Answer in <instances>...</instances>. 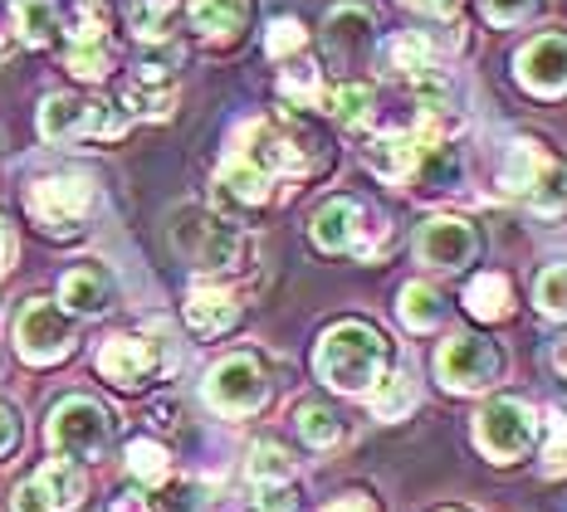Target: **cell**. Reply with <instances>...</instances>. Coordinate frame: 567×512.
Here are the masks:
<instances>
[{"label": "cell", "instance_id": "cell-27", "mask_svg": "<svg viewBox=\"0 0 567 512\" xmlns=\"http://www.w3.org/2000/svg\"><path fill=\"white\" fill-rule=\"evenodd\" d=\"M411 405H416V386H411V376H386V380H377V390H372L377 420H406Z\"/></svg>", "mask_w": 567, "mask_h": 512}, {"label": "cell", "instance_id": "cell-12", "mask_svg": "<svg viewBox=\"0 0 567 512\" xmlns=\"http://www.w3.org/2000/svg\"><path fill=\"white\" fill-rule=\"evenodd\" d=\"M518 83L534 88L538 98L567 93V34H538L528 50H518Z\"/></svg>", "mask_w": 567, "mask_h": 512}, {"label": "cell", "instance_id": "cell-32", "mask_svg": "<svg viewBox=\"0 0 567 512\" xmlns=\"http://www.w3.org/2000/svg\"><path fill=\"white\" fill-rule=\"evenodd\" d=\"M534 297H538V307H543L548 317H567V264L543 269Z\"/></svg>", "mask_w": 567, "mask_h": 512}, {"label": "cell", "instance_id": "cell-23", "mask_svg": "<svg viewBox=\"0 0 567 512\" xmlns=\"http://www.w3.org/2000/svg\"><path fill=\"white\" fill-rule=\"evenodd\" d=\"M465 303H470V313L475 317H484V323H504V317L514 313V289H509L504 273H484V279L470 283Z\"/></svg>", "mask_w": 567, "mask_h": 512}, {"label": "cell", "instance_id": "cell-4", "mask_svg": "<svg viewBox=\"0 0 567 512\" xmlns=\"http://www.w3.org/2000/svg\"><path fill=\"white\" fill-rule=\"evenodd\" d=\"M109 435H113V420L99 400L89 396H69L54 405L50 415V445L64 454L69 463L74 459H99L109 449Z\"/></svg>", "mask_w": 567, "mask_h": 512}, {"label": "cell", "instance_id": "cell-31", "mask_svg": "<svg viewBox=\"0 0 567 512\" xmlns=\"http://www.w3.org/2000/svg\"><path fill=\"white\" fill-rule=\"evenodd\" d=\"M250 479L255 483H289L293 479V459L279 445H255L250 449Z\"/></svg>", "mask_w": 567, "mask_h": 512}, {"label": "cell", "instance_id": "cell-38", "mask_svg": "<svg viewBox=\"0 0 567 512\" xmlns=\"http://www.w3.org/2000/svg\"><path fill=\"white\" fill-rule=\"evenodd\" d=\"M538 0H484V15L494 20V25H518L524 15H534Z\"/></svg>", "mask_w": 567, "mask_h": 512}, {"label": "cell", "instance_id": "cell-6", "mask_svg": "<svg viewBox=\"0 0 567 512\" xmlns=\"http://www.w3.org/2000/svg\"><path fill=\"white\" fill-rule=\"evenodd\" d=\"M93 181H84V176H50V181H34L25 206L30 216L44 224L50 234H69L79 230V220L93 210Z\"/></svg>", "mask_w": 567, "mask_h": 512}, {"label": "cell", "instance_id": "cell-42", "mask_svg": "<svg viewBox=\"0 0 567 512\" xmlns=\"http://www.w3.org/2000/svg\"><path fill=\"white\" fill-rule=\"evenodd\" d=\"M109 512H152V508H147V498H137V493H123V498H117V503H113Z\"/></svg>", "mask_w": 567, "mask_h": 512}, {"label": "cell", "instance_id": "cell-37", "mask_svg": "<svg viewBox=\"0 0 567 512\" xmlns=\"http://www.w3.org/2000/svg\"><path fill=\"white\" fill-rule=\"evenodd\" d=\"M255 512H299L289 483H255Z\"/></svg>", "mask_w": 567, "mask_h": 512}, {"label": "cell", "instance_id": "cell-35", "mask_svg": "<svg viewBox=\"0 0 567 512\" xmlns=\"http://www.w3.org/2000/svg\"><path fill=\"white\" fill-rule=\"evenodd\" d=\"M303 40H309V34H303L299 20H275V25H269V34H265V50L275 54V59H284V54H299Z\"/></svg>", "mask_w": 567, "mask_h": 512}, {"label": "cell", "instance_id": "cell-29", "mask_svg": "<svg viewBox=\"0 0 567 512\" xmlns=\"http://www.w3.org/2000/svg\"><path fill=\"white\" fill-rule=\"evenodd\" d=\"M328 108H333L342 127H362L372 117V88L368 83H342L333 98H328Z\"/></svg>", "mask_w": 567, "mask_h": 512}, {"label": "cell", "instance_id": "cell-7", "mask_svg": "<svg viewBox=\"0 0 567 512\" xmlns=\"http://www.w3.org/2000/svg\"><path fill=\"white\" fill-rule=\"evenodd\" d=\"M475 445L494 463H514L534 445V410L524 400H489L475 415Z\"/></svg>", "mask_w": 567, "mask_h": 512}, {"label": "cell", "instance_id": "cell-20", "mask_svg": "<svg viewBox=\"0 0 567 512\" xmlns=\"http://www.w3.org/2000/svg\"><path fill=\"white\" fill-rule=\"evenodd\" d=\"M372 40V15L362 6H333L328 10V50L338 59L358 54Z\"/></svg>", "mask_w": 567, "mask_h": 512}, {"label": "cell", "instance_id": "cell-21", "mask_svg": "<svg viewBox=\"0 0 567 512\" xmlns=\"http://www.w3.org/2000/svg\"><path fill=\"white\" fill-rule=\"evenodd\" d=\"M113 64V50H109V34H103L99 20H89L84 30H74V50H69V74L79 79H103Z\"/></svg>", "mask_w": 567, "mask_h": 512}, {"label": "cell", "instance_id": "cell-9", "mask_svg": "<svg viewBox=\"0 0 567 512\" xmlns=\"http://www.w3.org/2000/svg\"><path fill=\"white\" fill-rule=\"evenodd\" d=\"M269 396L265 366L255 356H226L216 372L206 376V400L216 405L220 415H255Z\"/></svg>", "mask_w": 567, "mask_h": 512}, {"label": "cell", "instance_id": "cell-22", "mask_svg": "<svg viewBox=\"0 0 567 512\" xmlns=\"http://www.w3.org/2000/svg\"><path fill=\"white\" fill-rule=\"evenodd\" d=\"M411 181L421 190H445V186H460V151L451 142H425L416 171H411Z\"/></svg>", "mask_w": 567, "mask_h": 512}, {"label": "cell", "instance_id": "cell-1", "mask_svg": "<svg viewBox=\"0 0 567 512\" xmlns=\"http://www.w3.org/2000/svg\"><path fill=\"white\" fill-rule=\"evenodd\" d=\"M313 366H318V376H323L333 390L358 396V390H372L377 380H382V372H386V342H382V332L368 327V323H338V327L323 332Z\"/></svg>", "mask_w": 567, "mask_h": 512}, {"label": "cell", "instance_id": "cell-39", "mask_svg": "<svg viewBox=\"0 0 567 512\" xmlns=\"http://www.w3.org/2000/svg\"><path fill=\"white\" fill-rule=\"evenodd\" d=\"M16 512H54L50 503H44V493L34 488V479H25L16 488Z\"/></svg>", "mask_w": 567, "mask_h": 512}, {"label": "cell", "instance_id": "cell-3", "mask_svg": "<svg viewBox=\"0 0 567 512\" xmlns=\"http://www.w3.org/2000/svg\"><path fill=\"white\" fill-rule=\"evenodd\" d=\"M172 244L182 249V254L192 259L196 269H210V273L235 269V259H240V249H245L240 230H235L230 220L210 216V210H196V206L176 210V220H172Z\"/></svg>", "mask_w": 567, "mask_h": 512}, {"label": "cell", "instance_id": "cell-10", "mask_svg": "<svg viewBox=\"0 0 567 512\" xmlns=\"http://www.w3.org/2000/svg\"><path fill=\"white\" fill-rule=\"evenodd\" d=\"M372 234H382V224H372V216L358 206V200L338 196L328 200L323 210L313 216V244L328 249V254H377Z\"/></svg>", "mask_w": 567, "mask_h": 512}, {"label": "cell", "instance_id": "cell-45", "mask_svg": "<svg viewBox=\"0 0 567 512\" xmlns=\"http://www.w3.org/2000/svg\"><path fill=\"white\" fill-rule=\"evenodd\" d=\"M558 372L567 376V342H563V347H558Z\"/></svg>", "mask_w": 567, "mask_h": 512}, {"label": "cell", "instance_id": "cell-44", "mask_svg": "<svg viewBox=\"0 0 567 512\" xmlns=\"http://www.w3.org/2000/svg\"><path fill=\"white\" fill-rule=\"evenodd\" d=\"M6 254H10V230H6V220H0V269H6Z\"/></svg>", "mask_w": 567, "mask_h": 512}, {"label": "cell", "instance_id": "cell-11", "mask_svg": "<svg viewBox=\"0 0 567 512\" xmlns=\"http://www.w3.org/2000/svg\"><path fill=\"white\" fill-rule=\"evenodd\" d=\"M435 372L451 390H484L494 376H499V352L489 347V342L470 337V332H460L441 347L435 356Z\"/></svg>", "mask_w": 567, "mask_h": 512}, {"label": "cell", "instance_id": "cell-24", "mask_svg": "<svg viewBox=\"0 0 567 512\" xmlns=\"http://www.w3.org/2000/svg\"><path fill=\"white\" fill-rule=\"evenodd\" d=\"M396 313H401V323H406L411 332H431V327H441L445 303H441V293L425 289V283H406V289H401Z\"/></svg>", "mask_w": 567, "mask_h": 512}, {"label": "cell", "instance_id": "cell-2", "mask_svg": "<svg viewBox=\"0 0 567 512\" xmlns=\"http://www.w3.org/2000/svg\"><path fill=\"white\" fill-rule=\"evenodd\" d=\"M504 186L538 216H558L567 210V161L548 157L538 142H514L509 161H504Z\"/></svg>", "mask_w": 567, "mask_h": 512}, {"label": "cell", "instance_id": "cell-8", "mask_svg": "<svg viewBox=\"0 0 567 512\" xmlns=\"http://www.w3.org/2000/svg\"><path fill=\"white\" fill-rule=\"evenodd\" d=\"M16 347H20L25 362L50 366V362H59V356L74 347V323H69L54 303L30 297V303L20 307V317H16Z\"/></svg>", "mask_w": 567, "mask_h": 512}, {"label": "cell", "instance_id": "cell-40", "mask_svg": "<svg viewBox=\"0 0 567 512\" xmlns=\"http://www.w3.org/2000/svg\"><path fill=\"white\" fill-rule=\"evenodd\" d=\"M16 445H20V420L10 405H0V454H10Z\"/></svg>", "mask_w": 567, "mask_h": 512}, {"label": "cell", "instance_id": "cell-14", "mask_svg": "<svg viewBox=\"0 0 567 512\" xmlns=\"http://www.w3.org/2000/svg\"><path fill=\"white\" fill-rule=\"evenodd\" d=\"M157 366H162V352L147 337H109L99 347V372L123 390H137L142 380H152Z\"/></svg>", "mask_w": 567, "mask_h": 512}, {"label": "cell", "instance_id": "cell-26", "mask_svg": "<svg viewBox=\"0 0 567 512\" xmlns=\"http://www.w3.org/2000/svg\"><path fill=\"white\" fill-rule=\"evenodd\" d=\"M16 30H20V40L34 44V50H44V44L59 34V10H54V0H20L16 6Z\"/></svg>", "mask_w": 567, "mask_h": 512}, {"label": "cell", "instance_id": "cell-15", "mask_svg": "<svg viewBox=\"0 0 567 512\" xmlns=\"http://www.w3.org/2000/svg\"><path fill=\"white\" fill-rule=\"evenodd\" d=\"M59 297H64V307H69V313H79V317L109 313V303H113V273L103 269V264L69 269L64 283H59Z\"/></svg>", "mask_w": 567, "mask_h": 512}, {"label": "cell", "instance_id": "cell-43", "mask_svg": "<svg viewBox=\"0 0 567 512\" xmlns=\"http://www.w3.org/2000/svg\"><path fill=\"white\" fill-rule=\"evenodd\" d=\"M411 6H421V10H431V15H451V10L460 6V0H411Z\"/></svg>", "mask_w": 567, "mask_h": 512}, {"label": "cell", "instance_id": "cell-5", "mask_svg": "<svg viewBox=\"0 0 567 512\" xmlns=\"http://www.w3.org/2000/svg\"><path fill=\"white\" fill-rule=\"evenodd\" d=\"M40 133L50 142H74V137H117L123 117L103 98H74V93H54L40 108Z\"/></svg>", "mask_w": 567, "mask_h": 512}, {"label": "cell", "instance_id": "cell-30", "mask_svg": "<svg viewBox=\"0 0 567 512\" xmlns=\"http://www.w3.org/2000/svg\"><path fill=\"white\" fill-rule=\"evenodd\" d=\"M299 435L309 439L313 449H333L342 439V425H338V415L328 410V405H303L299 410Z\"/></svg>", "mask_w": 567, "mask_h": 512}, {"label": "cell", "instance_id": "cell-19", "mask_svg": "<svg viewBox=\"0 0 567 512\" xmlns=\"http://www.w3.org/2000/svg\"><path fill=\"white\" fill-rule=\"evenodd\" d=\"M34 488H40L44 503L54 512H69V508H79V498H84V473H79V463H69V459H50L40 473H34Z\"/></svg>", "mask_w": 567, "mask_h": 512}, {"label": "cell", "instance_id": "cell-36", "mask_svg": "<svg viewBox=\"0 0 567 512\" xmlns=\"http://www.w3.org/2000/svg\"><path fill=\"white\" fill-rule=\"evenodd\" d=\"M172 88H162V93H152L147 83H133V88H127V108H137L142 117H167L172 113Z\"/></svg>", "mask_w": 567, "mask_h": 512}, {"label": "cell", "instance_id": "cell-41", "mask_svg": "<svg viewBox=\"0 0 567 512\" xmlns=\"http://www.w3.org/2000/svg\"><path fill=\"white\" fill-rule=\"evenodd\" d=\"M323 512H377V508H372V498H362V493H348V498H338V503H328Z\"/></svg>", "mask_w": 567, "mask_h": 512}, {"label": "cell", "instance_id": "cell-34", "mask_svg": "<svg viewBox=\"0 0 567 512\" xmlns=\"http://www.w3.org/2000/svg\"><path fill=\"white\" fill-rule=\"evenodd\" d=\"M543 469L548 473H567V415L563 410H553L548 415V445H543Z\"/></svg>", "mask_w": 567, "mask_h": 512}, {"label": "cell", "instance_id": "cell-28", "mask_svg": "<svg viewBox=\"0 0 567 512\" xmlns=\"http://www.w3.org/2000/svg\"><path fill=\"white\" fill-rule=\"evenodd\" d=\"M127 469H133V479H142V483H162L172 473V459L157 439H133V445H127Z\"/></svg>", "mask_w": 567, "mask_h": 512}, {"label": "cell", "instance_id": "cell-33", "mask_svg": "<svg viewBox=\"0 0 567 512\" xmlns=\"http://www.w3.org/2000/svg\"><path fill=\"white\" fill-rule=\"evenodd\" d=\"M279 88L289 93V98L299 103V108H313L318 93H323V83H318V69H313V64H293L289 74L279 79Z\"/></svg>", "mask_w": 567, "mask_h": 512}, {"label": "cell", "instance_id": "cell-16", "mask_svg": "<svg viewBox=\"0 0 567 512\" xmlns=\"http://www.w3.org/2000/svg\"><path fill=\"white\" fill-rule=\"evenodd\" d=\"M425 142L416 133H392V137H377L368 147V166L377 176H386V181H406L411 171H416Z\"/></svg>", "mask_w": 567, "mask_h": 512}, {"label": "cell", "instance_id": "cell-17", "mask_svg": "<svg viewBox=\"0 0 567 512\" xmlns=\"http://www.w3.org/2000/svg\"><path fill=\"white\" fill-rule=\"evenodd\" d=\"M235 317H240V303L220 289H192V297H186V323L200 337H220L226 327H235Z\"/></svg>", "mask_w": 567, "mask_h": 512}, {"label": "cell", "instance_id": "cell-25", "mask_svg": "<svg viewBox=\"0 0 567 512\" xmlns=\"http://www.w3.org/2000/svg\"><path fill=\"white\" fill-rule=\"evenodd\" d=\"M386 69L392 74H406L411 83L431 74V40L425 34H396V40H386Z\"/></svg>", "mask_w": 567, "mask_h": 512}, {"label": "cell", "instance_id": "cell-18", "mask_svg": "<svg viewBox=\"0 0 567 512\" xmlns=\"http://www.w3.org/2000/svg\"><path fill=\"white\" fill-rule=\"evenodd\" d=\"M250 20V0H192V25L210 40H230Z\"/></svg>", "mask_w": 567, "mask_h": 512}, {"label": "cell", "instance_id": "cell-13", "mask_svg": "<svg viewBox=\"0 0 567 512\" xmlns=\"http://www.w3.org/2000/svg\"><path fill=\"white\" fill-rule=\"evenodd\" d=\"M475 249H480V234L470 230L465 220H455V216L425 220L421 234H416V254H421V264H431V269L470 264V259H475Z\"/></svg>", "mask_w": 567, "mask_h": 512}]
</instances>
